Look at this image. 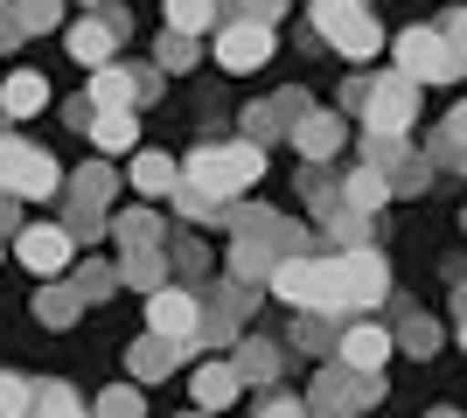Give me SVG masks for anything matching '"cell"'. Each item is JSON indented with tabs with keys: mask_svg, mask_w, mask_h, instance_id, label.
<instances>
[{
	"mask_svg": "<svg viewBox=\"0 0 467 418\" xmlns=\"http://www.w3.org/2000/svg\"><path fill=\"white\" fill-rule=\"evenodd\" d=\"M182 181H189L195 196H210V202H231V196H244L252 181H265V147H258V139L195 147V154L182 160Z\"/></svg>",
	"mask_w": 467,
	"mask_h": 418,
	"instance_id": "6da1fadb",
	"label": "cell"
},
{
	"mask_svg": "<svg viewBox=\"0 0 467 418\" xmlns=\"http://www.w3.org/2000/svg\"><path fill=\"white\" fill-rule=\"evenodd\" d=\"M286 307H300V314H349V293H342V265L335 259H307V251H293V259L273 265V279H265Z\"/></svg>",
	"mask_w": 467,
	"mask_h": 418,
	"instance_id": "7a4b0ae2",
	"label": "cell"
},
{
	"mask_svg": "<svg viewBox=\"0 0 467 418\" xmlns=\"http://www.w3.org/2000/svg\"><path fill=\"white\" fill-rule=\"evenodd\" d=\"M363 126H370V139H405L411 126H419V84H411L405 70H384V77H370Z\"/></svg>",
	"mask_w": 467,
	"mask_h": 418,
	"instance_id": "3957f363",
	"label": "cell"
},
{
	"mask_svg": "<svg viewBox=\"0 0 467 418\" xmlns=\"http://www.w3.org/2000/svg\"><path fill=\"white\" fill-rule=\"evenodd\" d=\"M0 189H7V196L42 202V196H57V189H63V168L42 154V147H28V139H15V133H0Z\"/></svg>",
	"mask_w": 467,
	"mask_h": 418,
	"instance_id": "277c9868",
	"label": "cell"
},
{
	"mask_svg": "<svg viewBox=\"0 0 467 418\" xmlns=\"http://www.w3.org/2000/svg\"><path fill=\"white\" fill-rule=\"evenodd\" d=\"M377 398H384V377H356V370L328 362V370L314 377V391H307V412L314 418H356V412H370Z\"/></svg>",
	"mask_w": 467,
	"mask_h": 418,
	"instance_id": "5b68a950",
	"label": "cell"
},
{
	"mask_svg": "<svg viewBox=\"0 0 467 418\" xmlns=\"http://www.w3.org/2000/svg\"><path fill=\"white\" fill-rule=\"evenodd\" d=\"M314 36L349 63H370L377 49H384V28H377L370 7H314Z\"/></svg>",
	"mask_w": 467,
	"mask_h": 418,
	"instance_id": "8992f818",
	"label": "cell"
},
{
	"mask_svg": "<svg viewBox=\"0 0 467 418\" xmlns=\"http://www.w3.org/2000/svg\"><path fill=\"white\" fill-rule=\"evenodd\" d=\"M390 49H398V70H405L411 84H453L461 77V63H453V49L440 42V28H405Z\"/></svg>",
	"mask_w": 467,
	"mask_h": 418,
	"instance_id": "52a82bcc",
	"label": "cell"
},
{
	"mask_svg": "<svg viewBox=\"0 0 467 418\" xmlns=\"http://www.w3.org/2000/svg\"><path fill=\"white\" fill-rule=\"evenodd\" d=\"M195 321H202V293H189V286H161V293H147V335L161 342H189L195 349Z\"/></svg>",
	"mask_w": 467,
	"mask_h": 418,
	"instance_id": "ba28073f",
	"label": "cell"
},
{
	"mask_svg": "<svg viewBox=\"0 0 467 418\" xmlns=\"http://www.w3.org/2000/svg\"><path fill=\"white\" fill-rule=\"evenodd\" d=\"M363 168H377V175L390 181V196H419V189H432V160L411 154L405 139H370V147H363Z\"/></svg>",
	"mask_w": 467,
	"mask_h": 418,
	"instance_id": "9c48e42d",
	"label": "cell"
},
{
	"mask_svg": "<svg viewBox=\"0 0 467 418\" xmlns=\"http://www.w3.org/2000/svg\"><path fill=\"white\" fill-rule=\"evenodd\" d=\"M70 251H78V238L63 230V223H28V230H15V259L28 265V272L57 279L63 265H70Z\"/></svg>",
	"mask_w": 467,
	"mask_h": 418,
	"instance_id": "30bf717a",
	"label": "cell"
},
{
	"mask_svg": "<svg viewBox=\"0 0 467 418\" xmlns=\"http://www.w3.org/2000/svg\"><path fill=\"white\" fill-rule=\"evenodd\" d=\"M273 49H279V36L265 21H231V28L216 36V63H223V70H265Z\"/></svg>",
	"mask_w": 467,
	"mask_h": 418,
	"instance_id": "8fae6325",
	"label": "cell"
},
{
	"mask_svg": "<svg viewBox=\"0 0 467 418\" xmlns=\"http://www.w3.org/2000/svg\"><path fill=\"white\" fill-rule=\"evenodd\" d=\"M390 349H398V342H390V328H377V321H356V328L335 335V362L356 370V377H377V370L390 362Z\"/></svg>",
	"mask_w": 467,
	"mask_h": 418,
	"instance_id": "7c38bea8",
	"label": "cell"
},
{
	"mask_svg": "<svg viewBox=\"0 0 467 418\" xmlns=\"http://www.w3.org/2000/svg\"><path fill=\"white\" fill-rule=\"evenodd\" d=\"M342 293H349V307H377V300L390 293V265L384 251H370V244H356V251H342Z\"/></svg>",
	"mask_w": 467,
	"mask_h": 418,
	"instance_id": "4fadbf2b",
	"label": "cell"
},
{
	"mask_svg": "<svg viewBox=\"0 0 467 418\" xmlns=\"http://www.w3.org/2000/svg\"><path fill=\"white\" fill-rule=\"evenodd\" d=\"M293 133V147H300V160H314V168H321V160H335L342 154V139H349V119H342V112H300V119L286 126Z\"/></svg>",
	"mask_w": 467,
	"mask_h": 418,
	"instance_id": "5bb4252c",
	"label": "cell"
},
{
	"mask_svg": "<svg viewBox=\"0 0 467 418\" xmlns=\"http://www.w3.org/2000/svg\"><path fill=\"white\" fill-rule=\"evenodd\" d=\"M126 36V15H98V21H78V28H63V49L84 63V70H98V63H112V42Z\"/></svg>",
	"mask_w": 467,
	"mask_h": 418,
	"instance_id": "9a60e30c",
	"label": "cell"
},
{
	"mask_svg": "<svg viewBox=\"0 0 467 418\" xmlns=\"http://www.w3.org/2000/svg\"><path fill=\"white\" fill-rule=\"evenodd\" d=\"M84 105H91V112H133V105H140L133 70H119V63H98L91 84H84Z\"/></svg>",
	"mask_w": 467,
	"mask_h": 418,
	"instance_id": "2e32d148",
	"label": "cell"
},
{
	"mask_svg": "<svg viewBox=\"0 0 467 418\" xmlns=\"http://www.w3.org/2000/svg\"><path fill=\"white\" fill-rule=\"evenodd\" d=\"M42 105H49V84H42L36 70H7V77H0V112H7V119H36Z\"/></svg>",
	"mask_w": 467,
	"mask_h": 418,
	"instance_id": "e0dca14e",
	"label": "cell"
},
{
	"mask_svg": "<svg viewBox=\"0 0 467 418\" xmlns=\"http://www.w3.org/2000/svg\"><path fill=\"white\" fill-rule=\"evenodd\" d=\"M237 391H244V383H237V370L231 362H202V370H195V412H223V404H237Z\"/></svg>",
	"mask_w": 467,
	"mask_h": 418,
	"instance_id": "ac0fdd59",
	"label": "cell"
},
{
	"mask_svg": "<svg viewBox=\"0 0 467 418\" xmlns=\"http://www.w3.org/2000/svg\"><path fill=\"white\" fill-rule=\"evenodd\" d=\"M390 202V181L377 175V168H356V175H342V209L349 217H377Z\"/></svg>",
	"mask_w": 467,
	"mask_h": 418,
	"instance_id": "d6986e66",
	"label": "cell"
},
{
	"mask_svg": "<svg viewBox=\"0 0 467 418\" xmlns=\"http://www.w3.org/2000/svg\"><path fill=\"white\" fill-rule=\"evenodd\" d=\"M182 349H189V342H161V335H147V342H133V349H126V362H133V377H140V383H154V377H168V370L182 362Z\"/></svg>",
	"mask_w": 467,
	"mask_h": 418,
	"instance_id": "ffe728a7",
	"label": "cell"
},
{
	"mask_svg": "<svg viewBox=\"0 0 467 418\" xmlns=\"http://www.w3.org/2000/svg\"><path fill=\"white\" fill-rule=\"evenodd\" d=\"M231 349H237V362H231V370H237V383H273V377H279V349H273V342L237 335Z\"/></svg>",
	"mask_w": 467,
	"mask_h": 418,
	"instance_id": "44dd1931",
	"label": "cell"
},
{
	"mask_svg": "<svg viewBox=\"0 0 467 418\" xmlns=\"http://www.w3.org/2000/svg\"><path fill=\"white\" fill-rule=\"evenodd\" d=\"M175 181H182V160H168V154H133V189L140 196H175Z\"/></svg>",
	"mask_w": 467,
	"mask_h": 418,
	"instance_id": "7402d4cb",
	"label": "cell"
},
{
	"mask_svg": "<svg viewBox=\"0 0 467 418\" xmlns=\"http://www.w3.org/2000/svg\"><path fill=\"white\" fill-rule=\"evenodd\" d=\"M112 238L126 244V251H161V238H168V230H161L154 209H119V217H112Z\"/></svg>",
	"mask_w": 467,
	"mask_h": 418,
	"instance_id": "603a6c76",
	"label": "cell"
},
{
	"mask_svg": "<svg viewBox=\"0 0 467 418\" xmlns=\"http://www.w3.org/2000/svg\"><path fill=\"white\" fill-rule=\"evenodd\" d=\"M84 133H91L105 154H133V147H140V119H133V112H91Z\"/></svg>",
	"mask_w": 467,
	"mask_h": 418,
	"instance_id": "cb8c5ba5",
	"label": "cell"
},
{
	"mask_svg": "<svg viewBox=\"0 0 467 418\" xmlns=\"http://www.w3.org/2000/svg\"><path fill=\"white\" fill-rule=\"evenodd\" d=\"M119 279H126V286H140V293H161V286H168V259H161V251H126Z\"/></svg>",
	"mask_w": 467,
	"mask_h": 418,
	"instance_id": "d4e9b609",
	"label": "cell"
},
{
	"mask_svg": "<svg viewBox=\"0 0 467 418\" xmlns=\"http://www.w3.org/2000/svg\"><path fill=\"white\" fill-rule=\"evenodd\" d=\"M300 189H307V202H314V217H335V209H342V181L328 175V168H300Z\"/></svg>",
	"mask_w": 467,
	"mask_h": 418,
	"instance_id": "484cf974",
	"label": "cell"
},
{
	"mask_svg": "<svg viewBox=\"0 0 467 418\" xmlns=\"http://www.w3.org/2000/svg\"><path fill=\"white\" fill-rule=\"evenodd\" d=\"M432 160H447V168H467V105H453V119L440 126V139H432Z\"/></svg>",
	"mask_w": 467,
	"mask_h": 418,
	"instance_id": "4316f807",
	"label": "cell"
},
{
	"mask_svg": "<svg viewBox=\"0 0 467 418\" xmlns=\"http://www.w3.org/2000/svg\"><path fill=\"white\" fill-rule=\"evenodd\" d=\"M216 21V0H168V36H202Z\"/></svg>",
	"mask_w": 467,
	"mask_h": 418,
	"instance_id": "83f0119b",
	"label": "cell"
},
{
	"mask_svg": "<svg viewBox=\"0 0 467 418\" xmlns=\"http://www.w3.org/2000/svg\"><path fill=\"white\" fill-rule=\"evenodd\" d=\"M390 342H398L405 356H432V349H440V321H426V314H405Z\"/></svg>",
	"mask_w": 467,
	"mask_h": 418,
	"instance_id": "f1b7e54d",
	"label": "cell"
},
{
	"mask_svg": "<svg viewBox=\"0 0 467 418\" xmlns=\"http://www.w3.org/2000/svg\"><path fill=\"white\" fill-rule=\"evenodd\" d=\"M63 21V0H15V28L21 36H49Z\"/></svg>",
	"mask_w": 467,
	"mask_h": 418,
	"instance_id": "f546056e",
	"label": "cell"
},
{
	"mask_svg": "<svg viewBox=\"0 0 467 418\" xmlns=\"http://www.w3.org/2000/svg\"><path fill=\"white\" fill-rule=\"evenodd\" d=\"M28 418H84V404H78V391H70V383H42Z\"/></svg>",
	"mask_w": 467,
	"mask_h": 418,
	"instance_id": "4dcf8cb0",
	"label": "cell"
},
{
	"mask_svg": "<svg viewBox=\"0 0 467 418\" xmlns=\"http://www.w3.org/2000/svg\"><path fill=\"white\" fill-rule=\"evenodd\" d=\"M28 412H36V383L0 370V418H28Z\"/></svg>",
	"mask_w": 467,
	"mask_h": 418,
	"instance_id": "1f68e13d",
	"label": "cell"
},
{
	"mask_svg": "<svg viewBox=\"0 0 467 418\" xmlns=\"http://www.w3.org/2000/svg\"><path fill=\"white\" fill-rule=\"evenodd\" d=\"M175 202H182V217H189V223H216V217H231V202H210V196H195L189 181H175Z\"/></svg>",
	"mask_w": 467,
	"mask_h": 418,
	"instance_id": "d6a6232c",
	"label": "cell"
},
{
	"mask_svg": "<svg viewBox=\"0 0 467 418\" xmlns=\"http://www.w3.org/2000/svg\"><path fill=\"white\" fill-rule=\"evenodd\" d=\"M335 314H300V328H293V349H314V356H321V349H335V328H328Z\"/></svg>",
	"mask_w": 467,
	"mask_h": 418,
	"instance_id": "836d02e7",
	"label": "cell"
},
{
	"mask_svg": "<svg viewBox=\"0 0 467 418\" xmlns=\"http://www.w3.org/2000/svg\"><path fill=\"white\" fill-rule=\"evenodd\" d=\"M140 412H147V404H140L133 383H112V391L98 398V418H140Z\"/></svg>",
	"mask_w": 467,
	"mask_h": 418,
	"instance_id": "e575fe53",
	"label": "cell"
},
{
	"mask_svg": "<svg viewBox=\"0 0 467 418\" xmlns=\"http://www.w3.org/2000/svg\"><path fill=\"white\" fill-rule=\"evenodd\" d=\"M440 42L453 49V63H461V77H467V7H453V15L440 21Z\"/></svg>",
	"mask_w": 467,
	"mask_h": 418,
	"instance_id": "d590c367",
	"label": "cell"
},
{
	"mask_svg": "<svg viewBox=\"0 0 467 418\" xmlns=\"http://www.w3.org/2000/svg\"><path fill=\"white\" fill-rule=\"evenodd\" d=\"M195 63V36H161V63L154 70H189Z\"/></svg>",
	"mask_w": 467,
	"mask_h": 418,
	"instance_id": "8d00e7d4",
	"label": "cell"
},
{
	"mask_svg": "<svg viewBox=\"0 0 467 418\" xmlns=\"http://www.w3.org/2000/svg\"><path fill=\"white\" fill-rule=\"evenodd\" d=\"M78 307H84L78 293H42V321H49V328H63V321L78 314Z\"/></svg>",
	"mask_w": 467,
	"mask_h": 418,
	"instance_id": "74e56055",
	"label": "cell"
},
{
	"mask_svg": "<svg viewBox=\"0 0 467 418\" xmlns=\"http://www.w3.org/2000/svg\"><path fill=\"white\" fill-rule=\"evenodd\" d=\"M258 418H307V398H286V391H273V398L258 404Z\"/></svg>",
	"mask_w": 467,
	"mask_h": 418,
	"instance_id": "f35d334b",
	"label": "cell"
},
{
	"mask_svg": "<svg viewBox=\"0 0 467 418\" xmlns=\"http://www.w3.org/2000/svg\"><path fill=\"white\" fill-rule=\"evenodd\" d=\"M279 15H286V0H237V21H265L273 28Z\"/></svg>",
	"mask_w": 467,
	"mask_h": 418,
	"instance_id": "ab89813d",
	"label": "cell"
},
{
	"mask_svg": "<svg viewBox=\"0 0 467 418\" xmlns=\"http://www.w3.org/2000/svg\"><path fill=\"white\" fill-rule=\"evenodd\" d=\"M244 126H252V139H273V133H286V126L273 119V105H252V112H244Z\"/></svg>",
	"mask_w": 467,
	"mask_h": 418,
	"instance_id": "60d3db41",
	"label": "cell"
},
{
	"mask_svg": "<svg viewBox=\"0 0 467 418\" xmlns=\"http://www.w3.org/2000/svg\"><path fill=\"white\" fill-rule=\"evenodd\" d=\"M175 265L189 279H202V272H210V251H202V244H175Z\"/></svg>",
	"mask_w": 467,
	"mask_h": 418,
	"instance_id": "b9f144b4",
	"label": "cell"
},
{
	"mask_svg": "<svg viewBox=\"0 0 467 418\" xmlns=\"http://www.w3.org/2000/svg\"><path fill=\"white\" fill-rule=\"evenodd\" d=\"M363 98H370V77H349V84H342V105H349V112H363Z\"/></svg>",
	"mask_w": 467,
	"mask_h": 418,
	"instance_id": "7bdbcfd3",
	"label": "cell"
},
{
	"mask_svg": "<svg viewBox=\"0 0 467 418\" xmlns=\"http://www.w3.org/2000/svg\"><path fill=\"white\" fill-rule=\"evenodd\" d=\"M314 7H363V0H314Z\"/></svg>",
	"mask_w": 467,
	"mask_h": 418,
	"instance_id": "ee69618b",
	"label": "cell"
},
{
	"mask_svg": "<svg viewBox=\"0 0 467 418\" xmlns=\"http://www.w3.org/2000/svg\"><path fill=\"white\" fill-rule=\"evenodd\" d=\"M453 307H461V314H467V286H461V293H453Z\"/></svg>",
	"mask_w": 467,
	"mask_h": 418,
	"instance_id": "f6af8a7d",
	"label": "cell"
},
{
	"mask_svg": "<svg viewBox=\"0 0 467 418\" xmlns=\"http://www.w3.org/2000/svg\"><path fill=\"white\" fill-rule=\"evenodd\" d=\"M426 418H467V412H426Z\"/></svg>",
	"mask_w": 467,
	"mask_h": 418,
	"instance_id": "bcb514c9",
	"label": "cell"
},
{
	"mask_svg": "<svg viewBox=\"0 0 467 418\" xmlns=\"http://www.w3.org/2000/svg\"><path fill=\"white\" fill-rule=\"evenodd\" d=\"M461 349H467V314H461Z\"/></svg>",
	"mask_w": 467,
	"mask_h": 418,
	"instance_id": "7dc6e473",
	"label": "cell"
},
{
	"mask_svg": "<svg viewBox=\"0 0 467 418\" xmlns=\"http://www.w3.org/2000/svg\"><path fill=\"white\" fill-rule=\"evenodd\" d=\"M182 418H210V412H182Z\"/></svg>",
	"mask_w": 467,
	"mask_h": 418,
	"instance_id": "c3c4849f",
	"label": "cell"
},
{
	"mask_svg": "<svg viewBox=\"0 0 467 418\" xmlns=\"http://www.w3.org/2000/svg\"><path fill=\"white\" fill-rule=\"evenodd\" d=\"M461 230H467V209H461Z\"/></svg>",
	"mask_w": 467,
	"mask_h": 418,
	"instance_id": "681fc988",
	"label": "cell"
}]
</instances>
